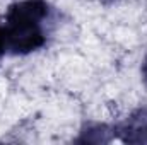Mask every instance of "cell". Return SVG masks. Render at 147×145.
I'll list each match as a JSON object with an SVG mask.
<instances>
[{
	"mask_svg": "<svg viewBox=\"0 0 147 145\" xmlns=\"http://www.w3.org/2000/svg\"><path fill=\"white\" fill-rule=\"evenodd\" d=\"M48 12L45 0H22L10 5L3 26L7 50L14 55H28L41 48L46 41L43 22Z\"/></svg>",
	"mask_w": 147,
	"mask_h": 145,
	"instance_id": "1",
	"label": "cell"
},
{
	"mask_svg": "<svg viewBox=\"0 0 147 145\" xmlns=\"http://www.w3.org/2000/svg\"><path fill=\"white\" fill-rule=\"evenodd\" d=\"M116 135L127 144H147V109H139L116 126Z\"/></svg>",
	"mask_w": 147,
	"mask_h": 145,
	"instance_id": "2",
	"label": "cell"
},
{
	"mask_svg": "<svg viewBox=\"0 0 147 145\" xmlns=\"http://www.w3.org/2000/svg\"><path fill=\"white\" fill-rule=\"evenodd\" d=\"M5 50H7V41H5V31H3V26L0 24V58L3 56Z\"/></svg>",
	"mask_w": 147,
	"mask_h": 145,
	"instance_id": "3",
	"label": "cell"
},
{
	"mask_svg": "<svg viewBox=\"0 0 147 145\" xmlns=\"http://www.w3.org/2000/svg\"><path fill=\"white\" fill-rule=\"evenodd\" d=\"M142 77H144V80H146V84H147V56H146V60H144V63H142Z\"/></svg>",
	"mask_w": 147,
	"mask_h": 145,
	"instance_id": "4",
	"label": "cell"
}]
</instances>
